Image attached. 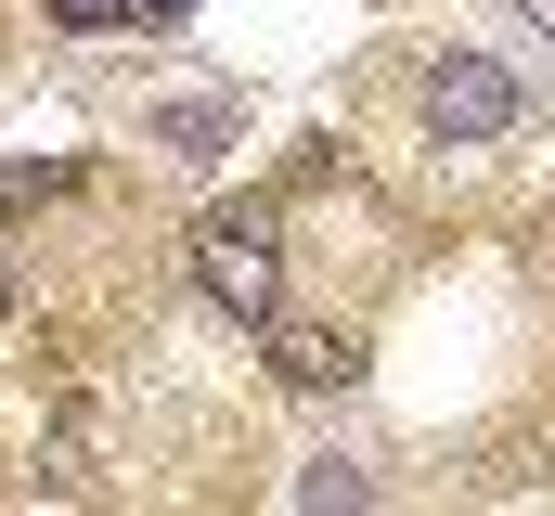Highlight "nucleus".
I'll list each match as a JSON object with an SVG mask.
<instances>
[{
  "label": "nucleus",
  "instance_id": "7",
  "mask_svg": "<svg viewBox=\"0 0 555 516\" xmlns=\"http://www.w3.org/2000/svg\"><path fill=\"white\" fill-rule=\"evenodd\" d=\"M181 13H194V0H142V26H181Z\"/></svg>",
  "mask_w": 555,
  "mask_h": 516
},
{
  "label": "nucleus",
  "instance_id": "8",
  "mask_svg": "<svg viewBox=\"0 0 555 516\" xmlns=\"http://www.w3.org/2000/svg\"><path fill=\"white\" fill-rule=\"evenodd\" d=\"M517 13H530V26H543V39H555V0H517Z\"/></svg>",
  "mask_w": 555,
  "mask_h": 516
},
{
  "label": "nucleus",
  "instance_id": "3",
  "mask_svg": "<svg viewBox=\"0 0 555 516\" xmlns=\"http://www.w3.org/2000/svg\"><path fill=\"white\" fill-rule=\"evenodd\" d=\"M142 142L181 155V168H220L246 142V91H168V104H142Z\"/></svg>",
  "mask_w": 555,
  "mask_h": 516
},
{
  "label": "nucleus",
  "instance_id": "4",
  "mask_svg": "<svg viewBox=\"0 0 555 516\" xmlns=\"http://www.w3.org/2000/svg\"><path fill=\"white\" fill-rule=\"evenodd\" d=\"M272 375H284V387H310V400H323V387H349V336L284 323V336H272Z\"/></svg>",
  "mask_w": 555,
  "mask_h": 516
},
{
  "label": "nucleus",
  "instance_id": "1",
  "mask_svg": "<svg viewBox=\"0 0 555 516\" xmlns=\"http://www.w3.org/2000/svg\"><path fill=\"white\" fill-rule=\"evenodd\" d=\"M194 284H207V310L220 323H246V336H272V207H207V233H194Z\"/></svg>",
  "mask_w": 555,
  "mask_h": 516
},
{
  "label": "nucleus",
  "instance_id": "2",
  "mask_svg": "<svg viewBox=\"0 0 555 516\" xmlns=\"http://www.w3.org/2000/svg\"><path fill=\"white\" fill-rule=\"evenodd\" d=\"M426 129H439L452 155H478V142H517V129H530V91H517L491 52H439V65H426Z\"/></svg>",
  "mask_w": 555,
  "mask_h": 516
},
{
  "label": "nucleus",
  "instance_id": "5",
  "mask_svg": "<svg viewBox=\"0 0 555 516\" xmlns=\"http://www.w3.org/2000/svg\"><path fill=\"white\" fill-rule=\"evenodd\" d=\"M297 504H310V516H323V504H375V478H362L349 452H310V465H297Z\"/></svg>",
  "mask_w": 555,
  "mask_h": 516
},
{
  "label": "nucleus",
  "instance_id": "6",
  "mask_svg": "<svg viewBox=\"0 0 555 516\" xmlns=\"http://www.w3.org/2000/svg\"><path fill=\"white\" fill-rule=\"evenodd\" d=\"M65 39H104V26H142V0H52Z\"/></svg>",
  "mask_w": 555,
  "mask_h": 516
}]
</instances>
